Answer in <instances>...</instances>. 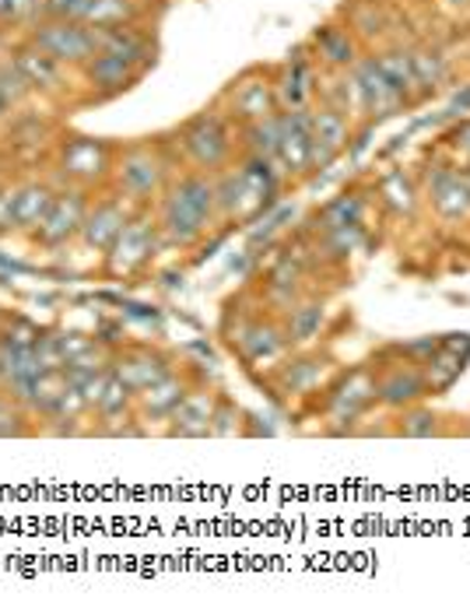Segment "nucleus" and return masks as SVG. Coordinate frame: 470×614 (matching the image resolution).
Listing matches in <instances>:
<instances>
[{
    "instance_id": "33",
    "label": "nucleus",
    "mask_w": 470,
    "mask_h": 614,
    "mask_svg": "<svg viewBox=\"0 0 470 614\" xmlns=\"http://www.w3.org/2000/svg\"><path fill=\"white\" fill-rule=\"evenodd\" d=\"M137 4L134 0H96L88 11V25L96 29H113V25H134Z\"/></svg>"
},
{
    "instance_id": "42",
    "label": "nucleus",
    "mask_w": 470,
    "mask_h": 614,
    "mask_svg": "<svg viewBox=\"0 0 470 614\" xmlns=\"http://www.w3.org/2000/svg\"><path fill=\"white\" fill-rule=\"evenodd\" d=\"M4 376H8V348L0 345V390H4Z\"/></svg>"
},
{
    "instance_id": "38",
    "label": "nucleus",
    "mask_w": 470,
    "mask_h": 614,
    "mask_svg": "<svg viewBox=\"0 0 470 614\" xmlns=\"http://www.w3.org/2000/svg\"><path fill=\"white\" fill-rule=\"evenodd\" d=\"M35 358H40L43 369H64V351H60L57 327H43L40 341H35Z\"/></svg>"
},
{
    "instance_id": "45",
    "label": "nucleus",
    "mask_w": 470,
    "mask_h": 614,
    "mask_svg": "<svg viewBox=\"0 0 470 614\" xmlns=\"http://www.w3.org/2000/svg\"><path fill=\"white\" fill-rule=\"evenodd\" d=\"M8 113V105H4V99H0V116H4Z\"/></svg>"
},
{
    "instance_id": "20",
    "label": "nucleus",
    "mask_w": 470,
    "mask_h": 614,
    "mask_svg": "<svg viewBox=\"0 0 470 614\" xmlns=\"http://www.w3.org/2000/svg\"><path fill=\"white\" fill-rule=\"evenodd\" d=\"M288 345L292 348H313L323 337V327H327V302L320 295H302L292 310L281 316Z\"/></svg>"
},
{
    "instance_id": "15",
    "label": "nucleus",
    "mask_w": 470,
    "mask_h": 614,
    "mask_svg": "<svg viewBox=\"0 0 470 614\" xmlns=\"http://www.w3.org/2000/svg\"><path fill=\"white\" fill-rule=\"evenodd\" d=\"M131 211H134V204H126L120 193L96 197V201L88 204V214H85V225H81L78 243L92 249L96 257H102V253L116 243V236L123 232L126 219H131Z\"/></svg>"
},
{
    "instance_id": "6",
    "label": "nucleus",
    "mask_w": 470,
    "mask_h": 614,
    "mask_svg": "<svg viewBox=\"0 0 470 614\" xmlns=\"http://www.w3.org/2000/svg\"><path fill=\"white\" fill-rule=\"evenodd\" d=\"M179 148H183L187 161L197 172L219 176L228 169V161L235 155V137H232V120L222 110H204L193 120L183 123L179 131Z\"/></svg>"
},
{
    "instance_id": "1",
    "label": "nucleus",
    "mask_w": 470,
    "mask_h": 614,
    "mask_svg": "<svg viewBox=\"0 0 470 614\" xmlns=\"http://www.w3.org/2000/svg\"><path fill=\"white\" fill-rule=\"evenodd\" d=\"M161 246L172 249H190L201 239H208V232L214 225H222L219 219V187H214L211 172H183L172 176V183L161 190V197L152 204Z\"/></svg>"
},
{
    "instance_id": "27",
    "label": "nucleus",
    "mask_w": 470,
    "mask_h": 614,
    "mask_svg": "<svg viewBox=\"0 0 470 614\" xmlns=\"http://www.w3.org/2000/svg\"><path fill=\"white\" fill-rule=\"evenodd\" d=\"M14 64L22 67V75L29 78L32 88H53V85L60 81V64L49 60L46 53L35 49L32 43H25V46L14 49Z\"/></svg>"
},
{
    "instance_id": "14",
    "label": "nucleus",
    "mask_w": 470,
    "mask_h": 614,
    "mask_svg": "<svg viewBox=\"0 0 470 614\" xmlns=\"http://www.w3.org/2000/svg\"><path fill=\"white\" fill-rule=\"evenodd\" d=\"M225 102V116L235 120L239 126L257 123L270 113H278V99H275V81H267L257 70H249L239 81L228 85V92L222 96Z\"/></svg>"
},
{
    "instance_id": "19",
    "label": "nucleus",
    "mask_w": 470,
    "mask_h": 614,
    "mask_svg": "<svg viewBox=\"0 0 470 614\" xmlns=\"http://www.w3.org/2000/svg\"><path fill=\"white\" fill-rule=\"evenodd\" d=\"M348 75L358 85L361 102H366V113H372V116H390V113H396L407 102L401 92H396V85L383 75V67H379L376 57L355 60L348 67Z\"/></svg>"
},
{
    "instance_id": "36",
    "label": "nucleus",
    "mask_w": 470,
    "mask_h": 614,
    "mask_svg": "<svg viewBox=\"0 0 470 614\" xmlns=\"http://www.w3.org/2000/svg\"><path fill=\"white\" fill-rule=\"evenodd\" d=\"M411 67H414V78H418L422 88H436L446 78V60L432 49L411 53Z\"/></svg>"
},
{
    "instance_id": "3",
    "label": "nucleus",
    "mask_w": 470,
    "mask_h": 614,
    "mask_svg": "<svg viewBox=\"0 0 470 614\" xmlns=\"http://www.w3.org/2000/svg\"><path fill=\"white\" fill-rule=\"evenodd\" d=\"M113 190L134 208H152L161 190L172 183V158L161 152V144L141 141L116 152L113 158Z\"/></svg>"
},
{
    "instance_id": "9",
    "label": "nucleus",
    "mask_w": 470,
    "mask_h": 614,
    "mask_svg": "<svg viewBox=\"0 0 470 614\" xmlns=\"http://www.w3.org/2000/svg\"><path fill=\"white\" fill-rule=\"evenodd\" d=\"M29 43L35 49H43L49 60H57L60 67H85L99 53V29L88 22H57V18H43L40 25L32 29Z\"/></svg>"
},
{
    "instance_id": "12",
    "label": "nucleus",
    "mask_w": 470,
    "mask_h": 614,
    "mask_svg": "<svg viewBox=\"0 0 470 614\" xmlns=\"http://www.w3.org/2000/svg\"><path fill=\"white\" fill-rule=\"evenodd\" d=\"M110 369L134 393H141V390L155 387L158 379H166L176 369V362H172V355L166 348L148 345V341H123V345H116V351H113Z\"/></svg>"
},
{
    "instance_id": "28",
    "label": "nucleus",
    "mask_w": 470,
    "mask_h": 614,
    "mask_svg": "<svg viewBox=\"0 0 470 614\" xmlns=\"http://www.w3.org/2000/svg\"><path fill=\"white\" fill-rule=\"evenodd\" d=\"M316 53H320V60L323 64H331V67H351L358 57H355V40H351V32L348 29H340V25H323L316 32Z\"/></svg>"
},
{
    "instance_id": "44",
    "label": "nucleus",
    "mask_w": 470,
    "mask_h": 614,
    "mask_svg": "<svg viewBox=\"0 0 470 614\" xmlns=\"http://www.w3.org/2000/svg\"><path fill=\"white\" fill-rule=\"evenodd\" d=\"M4 320H8V310H0V327H4Z\"/></svg>"
},
{
    "instance_id": "30",
    "label": "nucleus",
    "mask_w": 470,
    "mask_h": 614,
    "mask_svg": "<svg viewBox=\"0 0 470 614\" xmlns=\"http://www.w3.org/2000/svg\"><path fill=\"white\" fill-rule=\"evenodd\" d=\"M35 432H40V425H35L29 408L11 401L8 393L0 397V439H29Z\"/></svg>"
},
{
    "instance_id": "4",
    "label": "nucleus",
    "mask_w": 470,
    "mask_h": 614,
    "mask_svg": "<svg viewBox=\"0 0 470 614\" xmlns=\"http://www.w3.org/2000/svg\"><path fill=\"white\" fill-rule=\"evenodd\" d=\"M158 249H161V236H158L155 211L134 208L116 243L102 253V275L110 281H134L152 267Z\"/></svg>"
},
{
    "instance_id": "39",
    "label": "nucleus",
    "mask_w": 470,
    "mask_h": 614,
    "mask_svg": "<svg viewBox=\"0 0 470 614\" xmlns=\"http://www.w3.org/2000/svg\"><path fill=\"white\" fill-rule=\"evenodd\" d=\"M443 337H418V341H407V345H396V351H401L404 358H411V362H425V358H432L439 351Z\"/></svg>"
},
{
    "instance_id": "35",
    "label": "nucleus",
    "mask_w": 470,
    "mask_h": 614,
    "mask_svg": "<svg viewBox=\"0 0 470 614\" xmlns=\"http://www.w3.org/2000/svg\"><path fill=\"white\" fill-rule=\"evenodd\" d=\"M32 92V85L29 78L22 75V67L11 60H0V99H4L8 110H14V105H22Z\"/></svg>"
},
{
    "instance_id": "10",
    "label": "nucleus",
    "mask_w": 470,
    "mask_h": 614,
    "mask_svg": "<svg viewBox=\"0 0 470 614\" xmlns=\"http://www.w3.org/2000/svg\"><path fill=\"white\" fill-rule=\"evenodd\" d=\"M88 204H92V193L81 190V187L57 190V201H53V208L46 211V219L40 222V228L29 232V239L46 253H57V249L70 246L81 236Z\"/></svg>"
},
{
    "instance_id": "17",
    "label": "nucleus",
    "mask_w": 470,
    "mask_h": 614,
    "mask_svg": "<svg viewBox=\"0 0 470 614\" xmlns=\"http://www.w3.org/2000/svg\"><path fill=\"white\" fill-rule=\"evenodd\" d=\"M214 404H219V390L208 387V383H193V390L183 397V404H179L172 411V418L166 422V436H172V439H208Z\"/></svg>"
},
{
    "instance_id": "29",
    "label": "nucleus",
    "mask_w": 470,
    "mask_h": 614,
    "mask_svg": "<svg viewBox=\"0 0 470 614\" xmlns=\"http://www.w3.org/2000/svg\"><path fill=\"white\" fill-rule=\"evenodd\" d=\"M243 141H246V155H260V158H275L281 148V116L270 113L257 123L243 126Z\"/></svg>"
},
{
    "instance_id": "11",
    "label": "nucleus",
    "mask_w": 470,
    "mask_h": 614,
    "mask_svg": "<svg viewBox=\"0 0 470 614\" xmlns=\"http://www.w3.org/2000/svg\"><path fill=\"white\" fill-rule=\"evenodd\" d=\"M113 158H116V152L105 141L70 137V141H64V148H60L57 169L67 179V187L92 190V187H102L105 179L113 176Z\"/></svg>"
},
{
    "instance_id": "34",
    "label": "nucleus",
    "mask_w": 470,
    "mask_h": 614,
    "mask_svg": "<svg viewBox=\"0 0 470 614\" xmlns=\"http://www.w3.org/2000/svg\"><path fill=\"white\" fill-rule=\"evenodd\" d=\"M246 432V414L243 408L232 401V397L219 393V404H214V418H211V436L214 439H228V436H243Z\"/></svg>"
},
{
    "instance_id": "41",
    "label": "nucleus",
    "mask_w": 470,
    "mask_h": 614,
    "mask_svg": "<svg viewBox=\"0 0 470 614\" xmlns=\"http://www.w3.org/2000/svg\"><path fill=\"white\" fill-rule=\"evenodd\" d=\"M40 11V0H0V25L22 22V18Z\"/></svg>"
},
{
    "instance_id": "5",
    "label": "nucleus",
    "mask_w": 470,
    "mask_h": 614,
    "mask_svg": "<svg viewBox=\"0 0 470 614\" xmlns=\"http://www.w3.org/2000/svg\"><path fill=\"white\" fill-rule=\"evenodd\" d=\"M376 404V372L372 362L355 366L348 372H334V379L323 387L320 411L327 414L331 436H348L358 432V422L366 418V411Z\"/></svg>"
},
{
    "instance_id": "18",
    "label": "nucleus",
    "mask_w": 470,
    "mask_h": 614,
    "mask_svg": "<svg viewBox=\"0 0 470 614\" xmlns=\"http://www.w3.org/2000/svg\"><path fill=\"white\" fill-rule=\"evenodd\" d=\"M193 372L190 369H172L166 379H158L155 387L141 390L137 393V418L144 422V428H148L152 422H161L166 425L172 418V411L183 404V397L193 390Z\"/></svg>"
},
{
    "instance_id": "37",
    "label": "nucleus",
    "mask_w": 470,
    "mask_h": 614,
    "mask_svg": "<svg viewBox=\"0 0 470 614\" xmlns=\"http://www.w3.org/2000/svg\"><path fill=\"white\" fill-rule=\"evenodd\" d=\"M96 0H40L43 18H57V22H88Z\"/></svg>"
},
{
    "instance_id": "22",
    "label": "nucleus",
    "mask_w": 470,
    "mask_h": 614,
    "mask_svg": "<svg viewBox=\"0 0 470 614\" xmlns=\"http://www.w3.org/2000/svg\"><path fill=\"white\" fill-rule=\"evenodd\" d=\"M310 96H313V67L302 57V49H295V57H288V67L275 81L278 110H310Z\"/></svg>"
},
{
    "instance_id": "40",
    "label": "nucleus",
    "mask_w": 470,
    "mask_h": 614,
    "mask_svg": "<svg viewBox=\"0 0 470 614\" xmlns=\"http://www.w3.org/2000/svg\"><path fill=\"white\" fill-rule=\"evenodd\" d=\"M14 197H18V187L0 183V239L14 232Z\"/></svg>"
},
{
    "instance_id": "26",
    "label": "nucleus",
    "mask_w": 470,
    "mask_h": 614,
    "mask_svg": "<svg viewBox=\"0 0 470 614\" xmlns=\"http://www.w3.org/2000/svg\"><path fill=\"white\" fill-rule=\"evenodd\" d=\"M393 432L396 436H407V439H432V436H446V418L439 411L425 408L422 401L411 404L404 411H396L393 418Z\"/></svg>"
},
{
    "instance_id": "16",
    "label": "nucleus",
    "mask_w": 470,
    "mask_h": 614,
    "mask_svg": "<svg viewBox=\"0 0 470 614\" xmlns=\"http://www.w3.org/2000/svg\"><path fill=\"white\" fill-rule=\"evenodd\" d=\"M467 358H470V334H443L439 351L422 362L428 397H443L454 390L467 369Z\"/></svg>"
},
{
    "instance_id": "2",
    "label": "nucleus",
    "mask_w": 470,
    "mask_h": 614,
    "mask_svg": "<svg viewBox=\"0 0 470 614\" xmlns=\"http://www.w3.org/2000/svg\"><path fill=\"white\" fill-rule=\"evenodd\" d=\"M284 172L275 158L246 155L235 169H222L214 176L219 187V219L222 225H253L281 201Z\"/></svg>"
},
{
    "instance_id": "32",
    "label": "nucleus",
    "mask_w": 470,
    "mask_h": 614,
    "mask_svg": "<svg viewBox=\"0 0 470 614\" xmlns=\"http://www.w3.org/2000/svg\"><path fill=\"white\" fill-rule=\"evenodd\" d=\"M379 197H383L393 214H414V208H418V190L411 187V179L404 172H390L379 183Z\"/></svg>"
},
{
    "instance_id": "13",
    "label": "nucleus",
    "mask_w": 470,
    "mask_h": 614,
    "mask_svg": "<svg viewBox=\"0 0 470 614\" xmlns=\"http://www.w3.org/2000/svg\"><path fill=\"white\" fill-rule=\"evenodd\" d=\"M288 351H292V345H288L284 323H281V316L267 313V310L249 323L232 348V355L239 358L246 369H260V366L275 369Z\"/></svg>"
},
{
    "instance_id": "43",
    "label": "nucleus",
    "mask_w": 470,
    "mask_h": 614,
    "mask_svg": "<svg viewBox=\"0 0 470 614\" xmlns=\"http://www.w3.org/2000/svg\"><path fill=\"white\" fill-rule=\"evenodd\" d=\"M457 137H460L463 148H470V123H463V126H460V134H457Z\"/></svg>"
},
{
    "instance_id": "46",
    "label": "nucleus",
    "mask_w": 470,
    "mask_h": 614,
    "mask_svg": "<svg viewBox=\"0 0 470 614\" xmlns=\"http://www.w3.org/2000/svg\"><path fill=\"white\" fill-rule=\"evenodd\" d=\"M0 397H4V390H0Z\"/></svg>"
},
{
    "instance_id": "24",
    "label": "nucleus",
    "mask_w": 470,
    "mask_h": 614,
    "mask_svg": "<svg viewBox=\"0 0 470 614\" xmlns=\"http://www.w3.org/2000/svg\"><path fill=\"white\" fill-rule=\"evenodd\" d=\"M432 208H436L443 219H467L470 214V187L467 179L454 169H439L432 176Z\"/></svg>"
},
{
    "instance_id": "25",
    "label": "nucleus",
    "mask_w": 470,
    "mask_h": 614,
    "mask_svg": "<svg viewBox=\"0 0 470 614\" xmlns=\"http://www.w3.org/2000/svg\"><path fill=\"white\" fill-rule=\"evenodd\" d=\"M310 134L316 148L340 158V152L348 148L351 126H348V116L334 110V105H320V110H310Z\"/></svg>"
},
{
    "instance_id": "31",
    "label": "nucleus",
    "mask_w": 470,
    "mask_h": 614,
    "mask_svg": "<svg viewBox=\"0 0 470 614\" xmlns=\"http://www.w3.org/2000/svg\"><path fill=\"white\" fill-rule=\"evenodd\" d=\"M43 327L35 320H29L25 313H8L4 327H0V345L8 351H29L35 348V341H40Z\"/></svg>"
},
{
    "instance_id": "8",
    "label": "nucleus",
    "mask_w": 470,
    "mask_h": 614,
    "mask_svg": "<svg viewBox=\"0 0 470 614\" xmlns=\"http://www.w3.org/2000/svg\"><path fill=\"white\" fill-rule=\"evenodd\" d=\"M334 358L316 348H292L281 362L270 369V390L278 401H299L313 397L334 379Z\"/></svg>"
},
{
    "instance_id": "21",
    "label": "nucleus",
    "mask_w": 470,
    "mask_h": 614,
    "mask_svg": "<svg viewBox=\"0 0 470 614\" xmlns=\"http://www.w3.org/2000/svg\"><path fill=\"white\" fill-rule=\"evenodd\" d=\"M85 78H88V85H92L102 99H110V96L126 92V88H131L141 78V70L134 64H126L123 57H113V53H102L99 49L96 57L85 64Z\"/></svg>"
},
{
    "instance_id": "23",
    "label": "nucleus",
    "mask_w": 470,
    "mask_h": 614,
    "mask_svg": "<svg viewBox=\"0 0 470 614\" xmlns=\"http://www.w3.org/2000/svg\"><path fill=\"white\" fill-rule=\"evenodd\" d=\"M57 201V190L49 183H18V197H14V232H35L40 222L46 219V211Z\"/></svg>"
},
{
    "instance_id": "7",
    "label": "nucleus",
    "mask_w": 470,
    "mask_h": 614,
    "mask_svg": "<svg viewBox=\"0 0 470 614\" xmlns=\"http://www.w3.org/2000/svg\"><path fill=\"white\" fill-rule=\"evenodd\" d=\"M372 372H376V404L379 408L404 411L428 397L422 366L404 358L401 351H396V345H387L372 358Z\"/></svg>"
}]
</instances>
